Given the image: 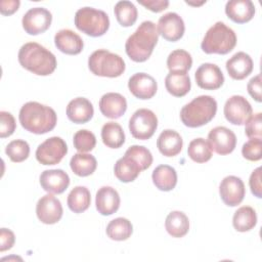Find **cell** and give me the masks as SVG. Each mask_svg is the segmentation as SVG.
<instances>
[{"instance_id":"1","label":"cell","mask_w":262,"mask_h":262,"mask_svg":"<svg viewBox=\"0 0 262 262\" xmlns=\"http://www.w3.org/2000/svg\"><path fill=\"white\" fill-rule=\"evenodd\" d=\"M159 40V32L155 23L142 21L125 43V51L135 62H143L149 58Z\"/></svg>"},{"instance_id":"2","label":"cell","mask_w":262,"mask_h":262,"mask_svg":"<svg viewBox=\"0 0 262 262\" xmlns=\"http://www.w3.org/2000/svg\"><path fill=\"white\" fill-rule=\"evenodd\" d=\"M18 120L25 130L34 134H45L55 127L57 116L50 106L29 101L20 107Z\"/></svg>"},{"instance_id":"3","label":"cell","mask_w":262,"mask_h":262,"mask_svg":"<svg viewBox=\"0 0 262 262\" xmlns=\"http://www.w3.org/2000/svg\"><path fill=\"white\" fill-rule=\"evenodd\" d=\"M19 64L38 76H48L56 69L55 55L36 42L24 44L17 54Z\"/></svg>"},{"instance_id":"4","label":"cell","mask_w":262,"mask_h":262,"mask_svg":"<svg viewBox=\"0 0 262 262\" xmlns=\"http://www.w3.org/2000/svg\"><path fill=\"white\" fill-rule=\"evenodd\" d=\"M217 101L210 95H200L185 104L180 111L182 123L189 128L208 124L216 115Z\"/></svg>"},{"instance_id":"5","label":"cell","mask_w":262,"mask_h":262,"mask_svg":"<svg viewBox=\"0 0 262 262\" xmlns=\"http://www.w3.org/2000/svg\"><path fill=\"white\" fill-rule=\"evenodd\" d=\"M236 45L234 31L222 21L215 23L205 34L201 48L207 54H227Z\"/></svg>"},{"instance_id":"6","label":"cell","mask_w":262,"mask_h":262,"mask_svg":"<svg viewBox=\"0 0 262 262\" xmlns=\"http://www.w3.org/2000/svg\"><path fill=\"white\" fill-rule=\"evenodd\" d=\"M88 68L95 76L117 78L125 72L126 66L119 54L106 49H98L89 56Z\"/></svg>"},{"instance_id":"7","label":"cell","mask_w":262,"mask_h":262,"mask_svg":"<svg viewBox=\"0 0 262 262\" xmlns=\"http://www.w3.org/2000/svg\"><path fill=\"white\" fill-rule=\"evenodd\" d=\"M75 26L82 33L91 37H100L110 28L108 15L93 7H82L75 14Z\"/></svg>"},{"instance_id":"8","label":"cell","mask_w":262,"mask_h":262,"mask_svg":"<svg viewBox=\"0 0 262 262\" xmlns=\"http://www.w3.org/2000/svg\"><path fill=\"white\" fill-rule=\"evenodd\" d=\"M158 127L156 114L148 108L137 110L129 120V130L131 135L139 140L149 139Z\"/></svg>"},{"instance_id":"9","label":"cell","mask_w":262,"mask_h":262,"mask_svg":"<svg viewBox=\"0 0 262 262\" xmlns=\"http://www.w3.org/2000/svg\"><path fill=\"white\" fill-rule=\"evenodd\" d=\"M67 152L68 146L66 141L58 136H52L38 145L35 155L40 164L49 166L58 164Z\"/></svg>"},{"instance_id":"10","label":"cell","mask_w":262,"mask_h":262,"mask_svg":"<svg viewBox=\"0 0 262 262\" xmlns=\"http://www.w3.org/2000/svg\"><path fill=\"white\" fill-rule=\"evenodd\" d=\"M52 21L51 12L44 7H33L23 16L21 25L29 35H39L47 31Z\"/></svg>"},{"instance_id":"11","label":"cell","mask_w":262,"mask_h":262,"mask_svg":"<svg viewBox=\"0 0 262 262\" xmlns=\"http://www.w3.org/2000/svg\"><path fill=\"white\" fill-rule=\"evenodd\" d=\"M225 119L232 125H244L253 113L250 102L242 95L229 97L223 108Z\"/></svg>"},{"instance_id":"12","label":"cell","mask_w":262,"mask_h":262,"mask_svg":"<svg viewBox=\"0 0 262 262\" xmlns=\"http://www.w3.org/2000/svg\"><path fill=\"white\" fill-rule=\"evenodd\" d=\"M219 193L222 202L225 205L229 207H235L239 205L245 198V184L243 180L237 176H226L220 182Z\"/></svg>"},{"instance_id":"13","label":"cell","mask_w":262,"mask_h":262,"mask_svg":"<svg viewBox=\"0 0 262 262\" xmlns=\"http://www.w3.org/2000/svg\"><path fill=\"white\" fill-rule=\"evenodd\" d=\"M208 142L210 143L212 150L218 155L225 156L234 150L236 136L230 129L224 126H217L209 132Z\"/></svg>"},{"instance_id":"14","label":"cell","mask_w":262,"mask_h":262,"mask_svg":"<svg viewBox=\"0 0 262 262\" xmlns=\"http://www.w3.org/2000/svg\"><path fill=\"white\" fill-rule=\"evenodd\" d=\"M159 35L165 40L176 42L182 38L185 26L182 17L176 12H167L159 18L157 26Z\"/></svg>"},{"instance_id":"15","label":"cell","mask_w":262,"mask_h":262,"mask_svg":"<svg viewBox=\"0 0 262 262\" xmlns=\"http://www.w3.org/2000/svg\"><path fill=\"white\" fill-rule=\"evenodd\" d=\"M62 213L60 201L50 193L39 199L36 205L37 217L44 224L57 223L61 219Z\"/></svg>"},{"instance_id":"16","label":"cell","mask_w":262,"mask_h":262,"mask_svg":"<svg viewBox=\"0 0 262 262\" xmlns=\"http://www.w3.org/2000/svg\"><path fill=\"white\" fill-rule=\"evenodd\" d=\"M196 85L205 90H215L224 83V76L220 68L214 63H202L194 73Z\"/></svg>"},{"instance_id":"17","label":"cell","mask_w":262,"mask_h":262,"mask_svg":"<svg viewBox=\"0 0 262 262\" xmlns=\"http://www.w3.org/2000/svg\"><path fill=\"white\" fill-rule=\"evenodd\" d=\"M129 91L138 99H149L157 93L158 84L154 77L146 73H136L129 78Z\"/></svg>"},{"instance_id":"18","label":"cell","mask_w":262,"mask_h":262,"mask_svg":"<svg viewBox=\"0 0 262 262\" xmlns=\"http://www.w3.org/2000/svg\"><path fill=\"white\" fill-rule=\"evenodd\" d=\"M40 184L45 191L59 194L70 185V177L61 169L45 170L40 175Z\"/></svg>"},{"instance_id":"19","label":"cell","mask_w":262,"mask_h":262,"mask_svg":"<svg viewBox=\"0 0 262 262\" xmlns=\"http://www.w3.org/2000/svg\"><path fill=\"white\" fill-rule=\"evenodd\" d=\"M99 110L104 117L118 119L122 117L127 110L126 98L117 92L105 93L99 100Z\"/></svg>"},{"instance_id":"20","label":"cell","mask_w":262,"mask_h":262,"mask_svg":"<svg viewBox=\"0 0 262 262\" xmlns=\"http://www.w3.org/2000/svg\"><path fill=\"white\" fill-rule=\"evenodd\" d=\"M54 44L59 51L69 55L79 54L84 47L82 38L70 29L59 30L54 36Z\"/></svg>"},{"instance_id":"21","label":"cell","mask_w":262,"mask_h":262,"mask_svg":"<svg viewBox=\"0 0 262 262\" xmlns=\"http://www.w3.org/2000/svg\"><path fill=\"white\" fill-rule=\"evenodd\" d=\"M225 67L228 75L233 80H243L252 73L254 63L248 53L239 51L226 61Z\"/></svg>"},{"instance_id":"22","label":"cell","mask_w":262,"mask_h":262,"mask_svg":"<svg viewBox=\"0 0 262 262\" xmlns=\"http://www.w3.org/2000/svg\"><path fill=\"white\" fill-rule=\"evenodd\" d=\"M120 202L118 191L111 186H102L96 192V210L103 216H108L116 213L120 207Z\"/></svg>"},{"instance_id":"23","label":"cell","mask_w":262,"mask_h":262,"mask_svg":"<svg viewBox=\"0 0 262 262\" xmlns=\"http://www.w3.org/2000/svg\"><path fill=\"white\" fill-rule=\"evenodd\" d=\"M226 15L236 24H246L255 15V5L251 0H230L225 5Z\"/></svg>"},{"instance_id":"24","label":"cell","mask_w":262,"mask_h":262,"mask_svg":"<svg viewBox=\"0 0 262 262\" xmlns=\"http://www.w3.org/2000/svg\"><path fill=\"white\" fill-rule=\"evenodd\" d=\"M67 116L69 120L76 124H84L93 117L94 110L92 103L85 97H76L72 99L67 106Z\"/></svg>"},{"instance_id":"25","label":"cell","mask_w":262,"mask_h":262,"mask_svg":"<svg viewBox=\"0 0 262 262\" xmlns=\"http://www.w3.org/2000/svg\"><path fill=\"white\" fill-rule=\"evenodd\" d=\"M183 146L182 137L178 132L171 129L164 130L157 139V147L165 157L177 156Z\"/></svg>"},{"instance_id":"26","label":"cell","mask_w":262,"mask_h":262,"mask_svg":"<svg viewBox=\"0 0 262 262\" xmlns=\"http://www.w3.org/2000/svg\"><path fill=\"white\" fill-rule=\"evenodd\" d=\"M165 86L171 95L182 97L189 92L191 82L187 73L169 72L165 78Z\"/></svg>"},{"instance_id":"27","label":"cell","mask_w":262,"mask_h":262,"mask_svg":"<svg viewBox=\"0 0 262 262\" xmlns=\"http://www.w3.org/2000/svg\"><path fill=\"white\" fill-rule=\"evenodd\" d=\"M141 171L139 164L127 155H124L123 158L119 159L114 167L115 176L125 183L134 181Z\"/></svg>"},{"instance_id":"28","label":"cell","mask_w":262,"mask_h":262,"mask_svg":"<svg viewBox=\"0 0 262 262\" xmlns=\"http://www.w3.org/2000/svg\"><path fill=\"white\" fill-rule=\"evenodd\" d=\"M151 179L156 187L162 191L172 190L177 183V173L169 165H160L155 168Z\"/></svg>"},{"instance_id":"29","label":"cell","mask_w":262,"mask_h":262,"mask_svg":"<svg viewBox=\"0 0 262 262\" xmlns=\"http://www.w3.org/2000/svg\"><path fill=\"white\" fill-rule=\"evenodd\" d=\"M167 232L173 237H182L189 230L188 217L181 211H172L165 221Z\"/></svg>"},{"instance_id":"30","label":"cell","mask_w":262,"mask_h":262,"mask_svg":"<svg viewBox=\"0 0 262 262\" xmlns=\"http://www.w3.org/2000/svg\"><path fill=\"white\" fill-rule=\"evenodd\" d=\"M70 167L76 175L80 177H86L91 175L96 170L97 162L92 155L78 152L72 157L70 161Z\"/></svg>"},{"instance_id":"31","label":"cell","mask_w":262,"mask_h":262,"mask_svg":"<svg viewBox=\"0 0 262 262\" xmlns=\"http://www.w3.org/2000/svg\"><path fill=\"white\" fill-rule=\"evenodd\" d=\"M257 224L256 211L250 206L238 208L232 217V225L235 230L246 232L253 229Z\"/></svg>"},{"instance_id":"32","label":"cell","mask_w":262,"mask_h":262,"mask_svg":"<svg viewBox=\"0 0 262 262\" xmlns=\"http://www.w3.org/2000/svg\"><path fill=\"white\" fill-rule=\"evenodd\" d=\"M68 207L74 213H82L86 211L91 203L90 191L85 186L74 187L68 195Z\"/></svg>"},{"instance_id":"33","label":"cell","mask_w":262,"mask_h":262,"mask_svg":"<svg viewBox=\"0 0 262 262\" xmlns=\"http://www.w3.org/2000/svg\"><path fill=\"white\" fill-rule=\"evenodd\" d=\"M101 139L110 148H119L125 142V133L120 124L107 122L101 128Z\"/></svg>"},{"instance_id":"34","label":"cell","mask_w":262,"mask_h":262,"mask_svg":"<svg viewBox=\"0 0 262 262\" xmlns=\"http://www.w3.org/2000/svg\"><path fill=\"white\" fill-rule=\"evenodd\" d=\"M105 231L111 239L121 242L126 241L131 236L133 226L127 218L118 217L108 222Z\"/></svg>"},{"instance_id":"35","label":"cell","mask_w":262,"mask_h":262,"mask_svg":"<svg viewBox=\"0 0 262 262\" xmlns=\"http://www.w3.org/2000/svg\"><path fill=\"white\" fill-rule=\"evenodd\" d=\"M117 21L122 27H131L137 19V8L135 5L127 0L119 1L114 8Z\"/></svg>"},{"instance_id":"36","label":"cell","mask_w":262,"mask_h":262,"mask_svg":"<svg viewBox=\"0 0 262 262\" xmlns=\"http://www.w3.org/2000/svg\"><path fill=\"white\" fill-rule=\"evenodd\" d=\"M192 66L190 53L183 49L173 50L167 57V68L170 72L187 73Z\"/></svg>"},{"instance_id":"37","label":"cell","mask_w":262,"mask_h":262,"mask_svg":"<svg viewBox=\"0 0 262 262\" xmlns=\"http://www.w3.org/2000/svg\"><path fill=\"white\" fill-rule=\"evenodd\" d=\"M187 154L188 157L196 163H206L213 156L210 143L204 138L192 139L188 144Z\"/></svg>"},{"instance_id":"38","label":"cell","mask_w":262,"mask_h":262,"mask_svg":"<svg viewBox=\"0 0 262 262\" xmlns=\"http://www.w3.org/2000/svg\"><path fill=\"white\" fill-rule=\"evenodd\" d=\"M5 154L8 156L10 161L20 163L28 159L30 155V145L26 140L15 139L6 145Z\"/></svg>"},{"instance_id":"39","label":"cell","mask_w":262,"mask_h":262,"mask_svg":"<svg viewBox=\"0 0 262 262\" xmlns=\"http://www.w3.org/2000/svg\"><path fill=\"white\" fill-rule=\"evenodd\" d=\"M73 143H74V147L78 151L87 152V151H91L95 147L96 138L91 131L82 129L77 131L74 134Z\"/></svg>"},{"instance_id":"40","label":"cell","mask_w":262,"mask_h":262,"mask_svg":"<svg viewBox=\"0 0 262 262\" xmlns=\"http://www.w3.org/2000/svg\"><path fill=\"white\" fill-rule=\"evenodd\" d=\"M125 155L131 157L134 159L139 166L141 167V170L144 171L147 168L150 167L152 164V156L149 149H147L145 146L142 145H131L126 151Z\"/></svg>"},{"instance_id":"41","label":"cell","mask_w":262,"mask_h":262,"mask_svg":"<svg viewBox=\"0 0 262 262\" xmlns=\"http://www.w3.org/2000/svg\"><path fill=\"white\" fill-rule=\"evenodd\" d=\"M243 157L252 162L261 160L262 158V139L261 138H250L242 147Z\"/></svg>"},{"instance_id":"42","label":"cell","mask_w":262,"mask_h":262,"mask_svg":"<svg viewBox=\"0 0 262 262\" xmlns=\"http://www.w3.org/2000/svg\"><path fill=\"white\" fill-rule=\"evenodd\" d=\"M245 133L249 138H262V114L251 115L246 121Z\"/></svg>"},{"instance_id":"43","label":"cell","mask_w":262,"mask_h":262,"mask_svg":"<svg viewBox=\"0 0 262 262\" xmlns=\"http://www.w3.org/2000/svg\"><path fill=\"white\" fill-rule=\"evenodd\" d=\"M15 120L14 117L5 111L0 112V137L5 138L13 134L15 131Z\"/></svg>"},{"instance_id":"44","label":"cell","mask_w":262,"mask_h":262,"mask_svg":"<svg viewBox=\"0 0 262 262\" xmlns=\"http://www.w3.org/2000/svg\"><path fill=\"white\" fill-rule=\"evenodd\" d=\"M261 167H258L256 168L251 176H250V179H249V185H250V188H251V191L252 193L258 198V199H261L262 198V185H261Z\"/></svg>"},{"instance_id":"45","label":"cell","mask_w":262,"mask_h":262,"mask_svg":"<svg viewBox=\"0 0 262 262\" xmlns=\"http://www.w3.org/2000/svg\"><path fill=\"white\" fill-rule=\"evenodd\" d=\"M261 75L258 74L251 78V80L248 82L247 89L249 94L257 101L261 102L262 101V94H261Z\"/></svg>"},{"instance_id":"46","label":"cell","mask_w":262,"mask_h":262,"mask_svg":"<svg viewBox=\"0 0 262 262\" xmlns=\"http://www.w3.org/2000/svg\"><path fill=\"white\" fill-rule=\"evenodd\" d=\"M14 233L7 228H1L0 230V252L9 250L14 245Z\"/></svg>"},{"instance_id":"47","label":"cell","mask_w":262,"mask_h":262,"mask_svg":"<svg viewBox=\"0 0 262 262\" xmlns=\"http://www.w3.org/2000/svg\"><path fill=\"white\" fill-rule=\"evenodd\" d=\"M138 3L152 12H161L169 6L168 0H138Z\"/></svg>"},{"instance_id":"48","label":"cell","mask_w":262,"mask_h":262,"mask_svg":"<svg viewBox=\"0 0 262 262\" xmlns=\"http://www.w3.org/2000/svg\"><path fill=\"white\" fill-rule=\"evenodd\" d=\"M19 4L18 0H3L0 3V12L3 15H10L18 9Z\"/></svg>"}]
</instances>
